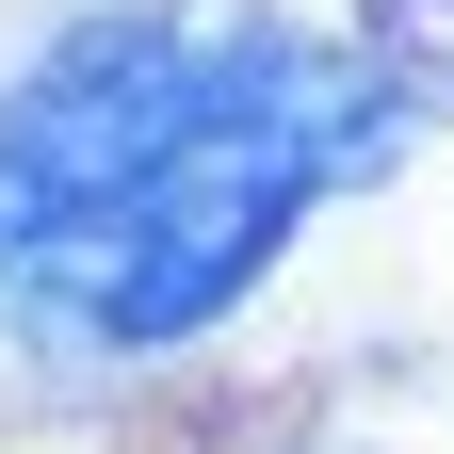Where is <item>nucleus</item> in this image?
<instances>
[{"instance_id": "1", "label": "nucleus", "mask_w": 454, "mask_h": 454, "mask_svg": "<svg viewBox=\"0 0 454 454\" xmlns=\"http://www.w3.org/2000/svg\"><path fill=\"white\" fill-rule=\"evenodd\" d=\"M406 146L373 49L114 0L0 82V325L49 357H162L276 276V244Z\"/></svg>"}]
</instances>
